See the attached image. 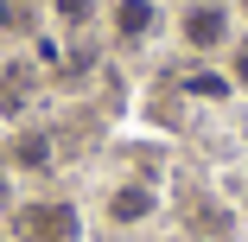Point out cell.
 <instances>
[{"instance_id":"cell-1","label":"cell","mask_w":248,"mask_h":242,"mask_svg":"<svg viewBox=\"0 0 248 242\" xmlns=\"http://www.w3.org/2000/svg\"><path fill=\"white\" fill-rule=\"evenodd\" d=\"M178 38L191 45V51H223V45L235 38V19L223 0H191V7L178 13Z\"/></svg>"},{"instance_id":"cell-7","label":"cell","mask_w":248,"mask_h":242,"mask_svg":"<svg viewBox=\"0 0 248 242\" xmlns=\"http://www.w3.org/2000/svg\"><path fill=\"white\" fill-rule=\"evenodd\" d=\"M19 160H26V166H45V160H51V147H45V140H26Z\"/></svg>"},{"instance_id":"cell-5","label":"cell","mask_w":248,"mask_h":242,"mask_svg":"<svg viewBox=\"0 0 248 242\" xmlns=\"http://www.w3.org/2000/svg\"><path fill=\"white\" fill-rule=\"evenodd\" d=\"M58 13H64V19H70V26H83V19H89V13H95V0H58Z\"/></svg>"},{"instance_id":"cell-6","label":"cell","mask_w":248,"mask_h":242,"mask_svg":"<svg viewBox=\"0 0 248 242\" xmlns=\"http://www.w3.org/2000/svg\"><path fill=\"white\" fill-rule=\"evenodd\" d=\"M229 77L248 83V38H235V58H229Z\"/></svg>"},{"instance_id":"cell-2","label":"cell","mask_w":248,"mask_h":242,"mask_svg":"<svg viewBox=\"0 0 248 242\" xmlns=\"http://www.w3.org/2000/svg\"><path fill=\"white\" fill-rule=\"evenodd\" d=\"M19 236L26 242H77V210L70 204H26L19 210Z\"/></svg>"},{"instance_id":"cell-4","label":"cell","mask_w":248,"mask_h":242,"mask_svg":"<svg viewBox=\"0 0 248 242\" xmlns=\"http://www.w3.org/2000/svg\"><path fill=\"white\" fill-rule=\"evenodd\" d=\"M153 204H159V198H153L146 185H121L115 198H108V217H115V223H146V217H153Z\"/></svg>"},{"instance_id":"cell-3","label":"cell","mask_w":248,"mask_h":242,"mask_svg":"<svg viewBox=\"0 0 248 242\" xmlns=\"http://www.w3.org/2000/svg\"><path fill=\"white\" fill-rule=\"evenodd\" d=\"M153 19H159V7H153V0H115V32H121L127 45L153 32Z\"/></svg>"}]
</instances>
